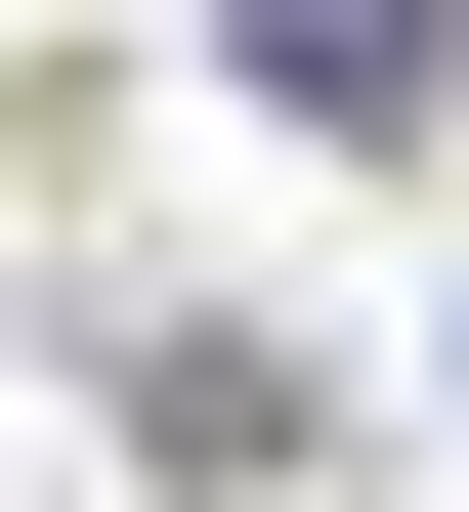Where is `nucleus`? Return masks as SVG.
Here are the masks:
<instances>
[{
    "mask_svg": "<svg viewBox=\"0 0 469 512\" xmlns=\"http://www.w3.org/2000/svg\"><path fill=\"white\" fill-rule=\"evenodd\" d=\"M214 43H256V128H427L469 86V0H214Z\"/></svg>",
    "mask_w": 469,
    "mask_h": 512,
    "instance_id": "f257e3e1",
    "label": "nucleus"
}]
</instances>
